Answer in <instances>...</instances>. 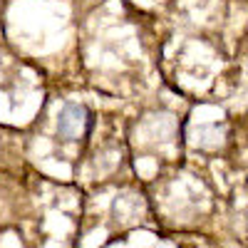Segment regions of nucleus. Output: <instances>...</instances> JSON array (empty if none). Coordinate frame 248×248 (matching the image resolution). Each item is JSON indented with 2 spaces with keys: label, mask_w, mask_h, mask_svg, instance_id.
<instances>
[{
  "label": "nucleus",
  "mask_w": 248,
  "mask_h": 248,
  "mask_svg": "<svg viewBox=\"0 0 248 248\" xmlns=\"http://www.w3.org/2000/svg\"><path fill=\"white\" fill-rule=\"evenodd\" d=\"M92 127V112L85 105H65L57 119V134L65 141H77Z\"/></svg>",
  "instance_id": "nucleus-1"
}]
</instances>
